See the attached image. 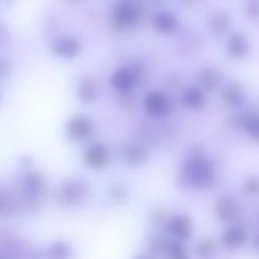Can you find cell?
<instances>
[{
	"label": "cell",
	"instance_id": "cell-11",
	"mask_svg": "<svg viewBox=\"0 0 259 259\" xmlns=\"http://www.w3.org/2000/svg\"><path fill=\"white\" fill-rule=\"evenodd\" d=\"M249 50V43H248L247 38L240 33H235L230 37L229 42H228V51H229L230 56L235 58L244 57Z\"/></svg>",
	"mask_w": 259,
	"mask_h": 259
},
{
	"label": "cell",
	"instance_id": "cell-18",
	"mask_svg": "<svg viewBox=\"0 0 259 259\" xmlns=\"http://www.w3.org/2000/svg\"><path fill=\"white\" fill-rule=\"evenodd\" d=\"M78 98L83 103H94L98 98V89H96L95 83L90 80L82 81L78 86Z\"/></svg>",
	"mask_w": 259,
	"mask_h": 259
},
{
	"label": "cell",
	"instance_id": "cell-5",
	"mask_svg": "<svg viewBox=\"0 0 259 259\" xmlns=\"http://www.w3.org/2000/svg\"><path fill=\"white\" fill-rule=\"evenodd\" d=\"M91 132H93V124L90 119L85 116H76L71 119L66 126V133L72 141H82L90 136Z\"/></svg>",
	"mask_w": 259,
	"mask_h": 259
},
{
	"label": "cell",
	"instance_id": "cell-27",
	"mask_svg": "<svg viewBox=\"0 0 259 259\" xmlns=\"http://www.w3.org/2000/svg\"><path fill=\"white\" fill-rule=\"evenodd\" d=\"M248 13L253 18H259V2H252L248 4Z\"/></svg>",
	"mask_w": 259,
	"mask_h": 259
},
{
	"label": "cell",
	"instance_id": "cell-2",
	"mask_svg": "<svg viewBox=\"0 0 259 259\" xmlns=\"http://www.w3.org/2000/svg\"><path fill=\"white\" fill-rule=\"evenodd\" d=\"M88 186L85 182L78 181V180H72L60 187V200L67 205H76L82 201L88 196Z\"/></svg>",
	"mask_w": 259,
	"mask_h": 259
},
{
	"label": "cell",
	"instance_id": "cell-23",
	"mask_svg": "<svg viewBox=\"0 0 259 259\" xmlns=\"http://www.w3.org/2000/svg\"><path fill=\"white\" fill-rule=\"evenodd\" d=\"M167 254H168L169 259H189L186 249L179 242L169 243L168 247H167Z\"/></svg>",
	"mask_w": 259,
	"mask_h": 259
},
{
	"label": "cell",
	"instance_id": "cell-4",
	"mask_svg": "<svg viewBox=\"0 0 259 259\" xmlns=\"http://www.w3.org/2000/svg\"><path fill=\"white\" fill-rule=\"evenodd\" d=\"M139 77V71L134 67L119 68L111 77V83L119 91H129L134 88Z\"/></svg>",
	"mask_w": 259,
	"mask_h": 259
},
{
	"label": "cell",
	"instance_id": "cell-19",
	"mask_svg": "<svg viewBox=\"0 0 259 259\" xmlns=\"http://www.w3.org/2000/svg\"><path fill=\"white\" fill-rule=\"evenodd\" d=\"M222 98L229 105H239L243 100V93L237 85H229L223 90Z\"/></svg>",
	"mask_w": 259,
	"mask_h": 259
},
{
	"label": "cell",
	"instance_id": "cell-9",
	"mask_svg": "<svg viewBox=\"0 0 259 259\" xmlns=\"http://www.w3.org/2000/svg\"><path fill=\"white\" fill-rule=\"evenodd\" d=\"M168 230L175 237L180 238V239H187L191 235V220L187 217H185V215H176L169 222Z\"/></svg>",
	"mask_w": 259,
	"mask_h": 259
},
{
	"label": "cell",
	"instance_id": "cell-7",
	"mask_svg": "<svg viewBox=\"0 0 259 259\" xmlns=\"http://www.w3.org/2000/svg\"><path fill=\"white\" fill-rule=\"evenodd\" d=\"M85 162L93 168H101L109 161V152L103 144H93L85 153Z\"/></svg>",
	"mask_w": 259,
	"mask_h": 259
},
{
	"label": "cell",
	"instance_id": "cell-6",
	"mask_svg": "<svg viewBox=\"0 0 259 259\" xmlns=\"http://www.w3.org/2000/svg\"><path fill=\"white\" fill-rule=\"evenodd\" d=\"M146 109L151 115L166 116L169 113V101L162 93H151L146 98Z\"/></svg>",
	"mask_w": 259,
	"mask_h": 259
},
{
	"label": "cell",
	"instance_id": "cell-1",
	"mask_svg": "<svg viewBox=\"0 0 259 259\" xmlns=\"http://www.w3.org/2000/svg\"><path fill=\"white\" fill-rule=\"evenodd\" d=\"M184 177L191 186L206 187L214 181V169L206 159L202 157H194L185 166Z\"/></svg>",
	"mask_w": 259,
	"mask_h": 259
},
{
	"label": "cell",
	"instance_id": "cell-14",
	"mask_svg": "<svg viewBox=\"0 0 259 259\" xmlns=\"http://www.w3.org/2000/svg\"><path fill=\"white\" fill-rule=\"evenodd\" d=\"M123 157L131 166H141L147 161V152L138 144H131L123 151Z\"/></svg>",
	"mask_w": 259,
	"mask_h": 259
},
{
	"label": "cell",
	"instance_id": "cell-21",
	"mask_svg": "<svg viewBox=\"0 0 259 259\" xmlns=\"http://www.w3.org/2000/svg\"><path fill=\"white\" fill-rule=\"evenodd\" d=\"M243 126L254 141L259 142V115H257V114H248L243 119Z\"/></svg>",
	"mask_w": 259,
	"mask_h": 259
},
{
	"label": "cell",
	"instance_id": "cell-26",
	"mask_svg": "<svg viewBox=\"0 0 259 259\" xmlns=\"http://www.w3.org/2000/svg\"><path fill=\"white\" fill-rule=\"evenodd\" d=\"M110 196L113 197L116 201H121V200L125 199L126 196V190L123 186H114L110 191Z\"/></svg>",
	"mask_w": 259,
	"mask_h": 259
},
{
	"label": "cell",
	"instance_id": "cell-13",
	"mask_svg": "<svg viewBox=\"0 0 259 259\" xmlns=\"http://www.w3.org/2000/svg\"><path fill=\"white\" fill-rule=\"evenodd\" d=\"M154 25L162 33H172L179 27V20L172 13L161 12L154 17Z\"/></svg>",
	"mask_w": 259,
	"mask_h": 259
},
{
	"label": "cell",
	"instance_id": "cell-29",
	"mask_svg": "<svg viewBox=\"0 0 259 259\" xmlns=\"http://www.w3.org/2000/svg\"><path fill=\"white\" fill-rule=\"evenodd\" d=\"M3 210H4V202H3V200L0 199V212H3Z\"/></svg>",
	"mask_w": 259,
	"mask_h": 259
},
{
	"label": "cell",
	"instance_id": "cell-25",
	"mask_svg": "<svg viewBox=\"0 0 259 259\" xmlns=\"http://www.w3.org/2000/svg\"><path fill=\"white\" fill-rule=\"evenodd\" d=\"M245 194L249 196H257L259 195V179L258 177H249L244 184Z\"/></svg>",
	"mask_w": 259,
	"mask_h": 259
},
{
	"label": "cell",
	"instance_id": "cell-22",
	"mask_svg": "<svg viewBox=\"0 0 259 259\" xmlns=\"http://www.w3.org/2000/svg\"><path fill=\"white\" fill-rule=\"evenodd\" d=\"M25 186L32 192L40 191L43 189V186H45V177L39 172H32L25 179Z\"/></svg>",
	"mask_w": 259,
	"mask_h": 259
},
{
	"label": "cell",
	"instance_id": "cell-12",
	"mask_svg": "<svg viewBox=\"0 0 259 259\" xmlns=\"http://www.w3.org/2000/svg\"><path fill=\"white\" fill-rule=\"evenodd\" d=\"M247 233L242 228H232L223 235V243L230 249H238L247 242Z\"/></svg>",
	"mask_w": 259,
	"mask_h": 259
},
{
	"label": "cell",
	"instance_id": "cell-8",
	"mask_svg": "<svg viewBox=\"0 0 259 259\" xmlns=\"http://www.w3.org/2000/svg\"><path fill=\"white\" fill-rule=\"evenodd\" d=\"M80 51V43L76 38L63 37L53 43V52L61 57L71 58L76 56Z\"/></svg>",
	"mask_w": 259,
	"mask_h": 259
},
{
	"label": "cell",
	"instance_id": "cell-30",
	"mask_svg": "<svg viewBox=\"0 0 259 259\" xmlns=\"http://www.w3.org/2000/svg\"><path fill=\"white\" fill-rule=\"evenodd\" d=\"M137 259H151V258L147 257V255H139V257L137 258Z\"/></svg>",
	"mask_w": 259,
	"mask_h": 259
},
{
	"label": "cell",
	"instance_id": "cell-16",
	"mask_svg": "<svg viewBox=\"0 0 259 259\" xmlns=\"http://www.w3.org/2000/svg\"><path fill=\"white\" fill-rule=\"evenodd\" d=\"M230 18L227 13L218 12L210 19V29L214 34H224L229 28Z\"/></svg>",
	"mask_w": 259,
	"mask_h": 259
},
{
	"label": "cell",
	"instance_id": "cell-24",
	"mask_svg": "<svg viewBox=\"0 0 259 259\" xmlns=\"http://www.w3.org/2000/svg\"><path fill=\"white\" fill-rule=\"evenodd\" d=\"M197 253H199L200 257H204V258L211 257V255L215 253L214 243L209 239L201 240V242L199 243V245H197Z\"/></svg>",
	"mask_w": 259,
	"mask_h": 259
},
{
	"label": "cell",
	"instance_id": "cell-15",
	"mask_svg": "<svg viewBox=\"0 0 259 259\" xmlns=\"http://www.w3.org/2000/svg\"><path fill=\"white\" fill-rule=\"evenodd\" d=\"M220 78H222V75L219 71L214 70V68H205L197 76L200 85L206 90H212L217 88L218 83L220 82Z\"/></svg>",
	"mask_w": 259,
	"mask_h": 259
},
{
	"label": "cell",
	"instance_id": "cell-28",
	"mask_svg": "<svg viewBox=\"0 0 259 259\" xmlns=\"http://www.w3.org/2000/svg\"><path fill=\"white\" fill-rule=\"evenodd\" d=\"M254 247H255V249L259 252V234L257 235V238H255V240H254Z\"/></svg>",
	"mask_w": 259,
	"mask_h": 259
},
{
	"label": "cell",
	"instance_id": "cell-3",
	"mask_svg": "<svg viewBox=\"0 0 259 259\" xmlns=\"http://www.w3.org/2000/svg\"><path fill=\"white\" fill-rule=\"evenodd\" d=\"M139 19V10L131 3H118L113 9V20L119 27H131Z\"/></svg>",
	"mask_w": 259,
	"mask_h": 259
},
{
	"label": "cell",
	"instance_id": "cell-17",
	"mask_svg": "<svg viewBox=\"0 0 259 259\" xmlns=\"http://www.w3.org/2000/svg\"><path fill=\"white\" fill-rule=\"evenodd\" d=\"M184 100H185V104H186L189 108L199 109L204 105L205 101H206V98H205V93L202 89L192 88L185 94Z\"/></svg>",
	"mask_w": 259,
	"mask_h": 259
},
{
	"label": "cell",
	"instance_id": "cell-10",
	"mask_svg": "<svg viewBox=\"0 0 259 259\" xmlns=\"http://www.w3.org/2000/svg\"><path fill=\"white\" fill-rule=\"evenodd\" d=\"M218 217L223 222H232L239 214V207L235 200L230 199V197H223L217 206Z\"/></svg>",
	"mask_w": 259,
	"mask_h": 259
},
{
	"label": "cell",
	"instance_id": "cell-20",
	"mask_svg": "<svg viewBox=\"0 0 259 259\" xmlns=\"http://www.w3.org/2000/svg\"><path fill=\"white\" fill-rule=\"evenodd\" d=\"M48 259H68L70 257V247L63 242H56L48 248Z\"/></svg>",
	"mask_w": 259,
	"mask_h": 259
}]
</instances>
